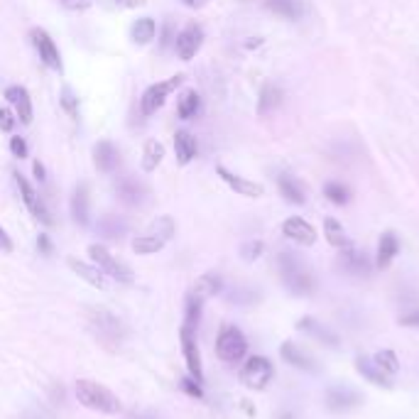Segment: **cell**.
Here are the masks:
<instances>
[{
  "mask_svg": "<svg viewBox=\"0 0 419 419\" xmlns=\"http://www.w3.org/2000/svg\"><path fill=\"white\" fill-rule=\"evenodd\" d=\"M88 255H91L93 265H96L103 275L113 277L115 282H120V285L135 282V272H132L123 260H118V258H115L106 245H98V243L96 245H88Z\"/></svg>",
  "mask_w": 419,
  "mask_h": 419,
  "instance_id": "cell-4",
  "label": "cell"
},
{
  "mask_svg": "<svg viewBox=\"0 0 419 419\" xmlns=\"http://www.w3.org/2000/svg\"><path fill=\"white\" fill-rule=\"evenodd\" d=\"M181 390L184 393H189L191 397H201L203 393H201V383H196L194 378H184L181 380Z\"/></svg>",
  "mask_w": 419,
  "mask_h": 419,
  "instance_id": "cell-45",
  "label": "cell"
},
{
  "mask_svg": "<svg viewBox=\"0 0 419 419\" xmlns=\"http://www.w3.org/2000/svg\"><path fill=\"white\" fill-rule=\"evenodd\" d=\"M375 363H378V368L383 371L385 375H397L400 373V361H397V353L385 349V351H378L373 358Z\"/></svg>",
  "mask_w": 419,
  "mask_h": 419,
  "instance_id": "cell-38",
  "label": "cell"
},
{
  "mask_svg": "<svg viewBox=\"0 0 419 419\" xmlns=\"http://www.w3.org/2000/svg\"><path fill=\"white\" fill-rule=\"evenodd\" d=\"M88 216H91V208H88V184L81 181V184H76L74 194H71V218L79 226H88Z\"/></svg>",
  "mask_w": 419,
  "mask_h": 419,
  "instance_id": "cell-24",
  "label": "cell"
},
{
  "mask_svg": "<svg viewBox=\"0 0 419 419\" xmlns=\"http://www.w3.org/2000/svg\"><path fill=\"white\" fill-rule=\"evenodd\" d=\"M324 196H327L331 203H336V206H344V203L351 201L349 186L341 184V181H327V184H324Z\"/></svg>",
  "mask_w": 419,
  "mask_h": 419,
  "instance_id": "cell-37",
  "label": "cell"
},
{
  "mask_svg": "<svg viewBox=\"0 0 419 419\" xmlns=\"http://www.w3.org/2000/svg\"><path fill=\"white\" fill-rule=\"evenodd\" d=\"M179 339H181V353H184L186 371H189V375L196 383H203V366H201V353H198L196 346V331L181 327Z\"/></svg>",
  "mask_w": 419,
  "mask_h": 419,
  "instance_id": "cell-10",
  "label": "cell"
},
{
  "mask_svg": "<svg viewBox=\"0 0 419 419\" xmlns=\"http://www.w3.org/2000/svg\"><path fill=\"white\" fill-rule=\"evenodd\" d=\"M181 84H184V74H174V76H169V79L152 84L145 93H142V98H140V110H142V115L157 113V110L164 106V101H167V98L172 96V93H174Z\"/></svg>",
  "mask_w": 419,
  "mask_h": 419,
  "instance_id": "cell-6",
  "label": "cell"
},
{
  "mask_svg": "<svg viewBox=\"0 0 419 419\" xmlns=\"http://www.w3.org/2000/svg\"><path fill=\"white\" fill-rule=\"evenodd\" d=\"M150 233L159 235V238H162L164 243L172 240V238H174V233H176V223H174V218H172V216H159V218L152 223Z\"/></svg>",
  "mask_w": 419,
  "mask_h": 419,
  "instance_id": "cell-39",
  "label": "cell"
},
{
  "mask_svg": "<svg viewBox=\"0 0 419 419\" xmlns=\"http://www.w3.org/2000/svg\"><path fill=\"white\" fill-rule=\"evenodd\" d=\"M277 270H280V277H282V285L295 297H309L317 290V280H314L312 267H309L297 253H292V250L280 253Z\"/></svg>",
  "mask_w": 419,
  "mask_h": 419,
  "instance_id": "cell-1",
  "label": "cell"
},
{
  "mask_svg": "<svg viewBox=\"0 0 419 419\" xmlns=\"http://www.w3.org/2000/svg\"><path fill=\"white\" fill-rule=\"evenodd\" d=\"M324 235H327V240L331 243L334 248H339V250H344V248L351 245L349 235H346L344 226L339 223L336 218H324Z\"/></svg>",
  "mask_w": 419,
  "mask_h": 419,
  "instance_id": "cell-32",
  "label": "cell"
},
{
  "mask_svg": "<svg viewBox=\"0 0 419 419\" xmlns=\"http://www.w3.org/2000/svg\"><path fill=\"white\" fill-rule=\"evenodd\" d=\"M115 194H118V198L125 206H142V201H145V196H147V189L140 179H135V176H120V179L115 181Z\"/></svg>",
  "mask_w": 419,
  "mask_h": 419,
  "instance_id": "cell-14",
  "label": "cell"
},
{
  "mask_svg": "<svg viewBox=\"0 0 419 419\" xmlns=\"http://www.w3.org/2000/svg\"><path fill=\"white\" fill-rule=\"evenodd\" d=\"M96 230L103 235V238L118 240V238H123V235L128 233V223H125V221L120 218V216H113V213H108V216L98 218Z\"/></svg>",
  "mask_w": 419,
  "mask_h": 419,
  "instance_id": "cell-30",
  "label": "cell"
},
{
  "mask_svg": "<svg viewBox=\"0 0 419 419\" xmlns=\"http://www.w3.org/2000/svg\"><path fill=\"white\" fill-rule=\"evenodd\" d=\"M282 233H285V238L295 240L297 245H314V243H317V228L299 216L287 218L282 223Z\"/></svg>",
  "mask_w": 419,
  "mask_h": 419,
  "instance_id": "cell-13",
  "label": "cell"
},
{
  "mask_svg": "<svg viewBox=\"0 0 419 419\" xmlns=\"http://www.w3.org/2000/svg\"><path fill=\"white\" fill-rule=\"evenodd\" d=\"M0 250L3 253H13V240H10V235H8V230L0 226Z\"/></svg>",
  "mask_w": 419,
  "mask_h": 419,
  "instance_id": "cell-49",
  "label": "cell"
},
{
  "mask_svg": "<svg viewBox=\"0 0 419 419\" xmlns=\"http://www.w3.org/2000/svg\"><path fill=\"white\" fill-rule=\"evenodd\" d=\"M132 40L137 44H150L154 40V35H157V22L152 18H140L132 22V30H130Z\"/></svg>",
  "mask_w": 419,
  "mask_h": 419,
  "instance_id": "cell-33",
  "label": "cell"
},
{
  "mask_svg": "<svg viewBox=\"0 0 419 419\" xmlns=\"http://www.w3.org/2000/svg\"><path fill=\"white\" fill-rule=\"evenodd\" d=\"M216 174L221 176V179L226 181V184L230 186V189L235 191V194H240V196H248V198H260L265 194V189H262V184H258V181H250V179H245V176H238V174H233L230 169H226V167H216Z\"/></svg>",
  "mask_w": 419,
  "mask_h": 419,
  "instance_id": "cell-15",
  "label": "cell"
},
{
  "mask_svg": "<svg viewBox=\"0 0 419 419\" xmlns=\"http://www.w3.org/2000/svg\"><path fill=\"white\" fill-rule=\"evenodd\" d=\"M198 108H201V96H198L194 88H186L179 96V101H176V115L181 120H191L198 113Z\"/></svg>",
  "mask_w": 419,
  "mask_h": 419,
  "instance_id": "cell-31",
  "label": "cell"
},
{
  "mask_svg": "<svg viewBox=\"0 0 419 419\" xmlns=\"http://www.w3.org/2000/svg\"><path fill=\"white\" fill-rule=\"evenodd\" d=\"M88 327H91L96 341L108 351H115L125 341V327L113 312L108 309H88Z\"/></svg>",
  "mask_w": 419,
  "mask_h": 419,
  "instance_id": "cell-2",
  "label": "cell"
},
{
  "mask_svg": "<svg viewBox=\"0 0 419 419\" xmlns=\"http://www.w3.org/2000/svg\"><path fill=\"white\" fill-rule=\"evenodd\" d=\"M400 324L402 327H419V309H415V312L405 314V317H400Z\"/></svg>",
  "mask_w": 419,
  "mask_h": 419,
  "instance_id": "cell-48",
  "label": "cell"
},
{
  "mask_svg": "<svg viewBox=\"0 0 419 419\" xmlns=\"http://www.w3.org/2000/svg\"><path fill=\"white\" fill-rule=\"evenodd\" d=\"M221 290H223V280H221V275L218 272H206L194 282V287H191V295L198 297L201 302H206V299H211V297H216Z\"/></svg>",
  "mask_w": 419,
  "mask_h": 419,
  "instance_id": "cell-26",
  "label": "cell"
},
{
  "mask_svg": "<svg viewBox=\"0 0 419 419\" xmlns=\"http://www.w3.org/2000/svg\"><path fill=\"white\" fill-rule=\"evenodd\" d=\"M356 371L363 375V378L368 380V383L378 385V388H393V383H390V375H385L383 371L378 368V363L373 361V358H356Z\"/></svg>",
  "mask_w": 419,
  "mask_h": 419,
  "instance_id": "cell-25",
  "label": "cell"
},
{
  "mask_svg": "<svg viewBox=\"0 0 419 419\" xmlns=\"http://www.w3.org/2000/svg\"><path fill=\"white\" fill-rule=\"evenodd\" d=\"M59 101H62V108L69 113V118H74V120L79 118V98L74 96V91H71V88H64Z\"/></svg>",
  "mask_w": 419,
  "mask_h": 419,
  "instance_id": "cell-41",
  "label": "cell"
},
{
  "mask_svg": "<svg viewBox=\"0 0 419 419\" xmlns=\"http://www.w3.org/2000/svg\"><path fill=\"white\" fill-rule=\"evenodd\" d=\"M201 44H203V30L196 25V22H191V25H186L184 30L174 37V52L181 62H189V59L196 57Z\"/></svg>",
  "mask_w": 419,
  "mask_h": 419,
  "instance_id": "cell-9",
  "label": "cell"
},
{
  "mask_svg": "<svg viewBox=\"0 0 419 419\" xmlns=\"http://www.w3.org/2000/svg\"><path fill=\"white\" fill-rule=\"evenodd\" d=\"M174 152H176V162H179V164H189L191 159L196 157V152H198L194 135H191V132H186V130H176V135H174Z\"/></svg>",
  "mask_w": 419,
  "mask_h": 419,
  "instance_id": "cell-27",
  "label": "cell"
},
{
  "mask_svg": "<svg viewBox=\"0 0 419 419\" xmlns=\"http://www.w3.org/2000/svg\"><path fill=\"white\" fill-rule=\"evenodd\" d=\"M93 162H96L98 172H103V174L115 172V167L120 164V152H118V147H115L110 140L96 142V147H93Z\"/></svg>",
  "mask_w": 419,
  "mask_h": 419,
  "instance_id": "cell-18",
  "label": "cell"
},
{
  "mask_svg": "<svg viewBox=\"0 0 419 419\" xmlns=\"http://www.w3.org/2000/svg\"><path fill=\"white\" fill-rule=\"evenodd\" d=\"M341 267H344L346 272L356 275V277H368V275H371V262H368L366 253L356 250L353 245L344 248V255H341Z\"/></svg>",
  "mask_w": 419,
  "mask_h": 419,
  "instance_id": "cell-20",
  "label": "cell"
},
{
  "mask_svg": "<svg viewBox=\"0 0 419 419\" xmlns=\"http://www.w3.org/2000/svg\"><path fill=\"white\" fill-rule=\"evenodd\" d=\"M363 402L361 393H356L349 385H334L327 390V407L331 412H349Z\"/></svg>",
  "mask_w": 419,
  "mask_h": 419,
  "instance_id": "cell-12",
  "label": "cell"
},
{
  "mask_svg": "<svg viewBox=\"0 0 419 419\" xmlns=\"http://www.w3.org/2000/svg\"><path fill=\"white\" fill-rule=\"evenodd\" d=\"M285 93L277 84H265L260 88V98H258V115H270L275 108H280Z\"/></svg>",
  "mask_w": 419,
  "mask_h": 419,
  "instance_id": "cell-29",
  "label": "cell"
},
{
  "mask_svg": "<svg viewBox=\"0 0 419 419\" xmlns=\"http://www.w3.org/2000/svg\"><path fill=\"white\" fill-rule=\"evenodd\" d=\"M265 8L285 20H299L302 13H304L302 0H265Z\"/></svg>",
  "mask_w": 419,
  "mask_h": 419,
  "instance_id": "cell-28",
  "label": "cell"
},
{
  "mask_svg": "<svg viewBox=\"0 0 419 419\" xmlns=\"http://www.w3.org/2000/svg\"><path fill=\"white\" fill-rule=\"evenodd\" d=\"M15 123H18V115L8 108H0V130L3 132H13Z\"/></svg>",
  "mask_w": 419,
  "mask_h": 419,
  "instance_id": "cell-42",
  "label": "cell"
},
{
  "mask_svg": "<svg viewBox=\"0 0 419 419\" xmlns=\"http://www.w3.org/2000/svg\"><path fill=\"white\" fill-rule=\"evenodd\" d=\"M162 248H164V240L154 233L137 235V238L132 240V250H135L137 255H152V253H159Z\"/></svg>",
  "mask_w": 419,
  "mask_h": 419,
  "instance_id": "cell-34",
  "label": "cell"
},
{
  "mask_svg": "<svg viewBox=\"0 0 419 419\" xmlns=\"http://www.w3.org/2000/svg\"><path fill=\"white\" fill-rule=\"evenodd\" d=\"M397 253H400V240H397V235L393 233V230H385V233L380 235V240H378V255H375V267H380V270L390 267Z\"/></svg>",
  "mask_w": 419,
  "mask_h": 419,
  "instance_id": "cell-21",
  "label": "cell"
},
{
  "mask_svg": "<svg viewBox=\"0 0 419 419\" xmlns=\"http://www.w3.org/2000/svg\"><path fill=\"white\" fill-rule=\"evenodd\" d=\"M125 419H162L157 415V412H150V410H142V412H130Z\"/></svg>",
  "mask_w": 419,
  "mask_h": 419,
  "instance_id": "cell-50",
  "label": "cell"
},
{
  "mask_svg": "<svg viewBox=\"0 0 419 419\" xmlns=\"http://www.w3.org/2000/svg\"><path fill=\"white\" fill-rule=\"evenodd\" d=\"M98 3H101L103 8L118 10V8H137V5H142L145 0H98Z\"/></svg>",
  "mask_w": 419,
  "mask_h": 419,
  "instance_id": "cell-43",
  "label": "cell"
},
{
  "mask_svg": "<svg viewBox=\"0 0 419 419\" xmlns=\"http://www.w3.org/2000/svg\"><path fill=\"white\" fill-rule=\"evenodd\" d=\"M30 40H32V44H35V49H37V54H40V59L49 66V69L62 71V57H59L57 44H54V40L49 37L47 30H42V27H35V30L30 32Z\"/></svg>",
  "mask_w": 419,
  "mask_h": 419,
  "instance_id": "cell-11",
  "label": "cell"
},
{
  "mask_svg": "<svg viewBox=\"0 0 419 419\" xmlns=\"http://www.w3.org/2000/svg\"><path fill=\"white\" fill-rule=\"evenodd\" d=\"M275 375V368L267 358L262 356H253L245 361V366L240 368V383L250 390H265L270 385Z\"/></svg>",
  "mask_w": 419,
  "mask_h": 419,
  "instance_id": "cell-7",
  "label": "cell"
},
{
  "mask_svg": "<svg viewBox=\"0 0 419 419\" xmlns=\"http://www.w3.org/2000/svg\"><path fill=\"white\" fill-rule=\"evenodd\" d=\"M164 157V145L157 140H150L145 142V150H142V169L145 172H152V169H157V164L162 162Z\"/></svg>",
  "mask_w": 419,
  "mask_h": 419,
  "instance_id": "cell-35",
  "label": "cell"
},
{
  "mask_svg": "<svg viewBox=\"0 0 419 419\" xmlns=\"http://www.w3.org/2000/svg\"><path fill=\"white\" fill-rule=\"evenodd\" d=\"M248 353V339L245 334L233 327V324H226L223 329L218 331L216 339V356L223 363H240Z\"/></svg>",
  "mask_w": 419,
  "mask_h": 419,
  "instance_id": "cell-5",
  "label": "cell"
},
{
  "mask_svg": "<svg viewBox=\"0 0 419 419\" xmlns=\"http://www.w3.org/2000/svg\"><path fill=\"white\" fill-rule=\"evenodd\" d=\"M262 250H265L262 240H248V243H243L240 245V258L243 260H248V262H253L262 255Z\"/></svg>",
  "mask_w": 419,
  "mask_h": 419,
  "instance_id": "cell-40",
  "label": "cell"
},
{
  "mask_svg": "<svg viewBox=\"0 0 419 419\" xmlns=\"http://www.w3.org/2000/svg\"><path fill=\"white\" fill-rule=\"evenodd\" d=\"M37 248H40V253L42 255H52V240H49V235L47 233H40V238H37Z\"/></svg>",
  "mask_w": 419,
  "mask_h": 419,
  "instance_id": "cell-47",
  "label": "cell"
},
{
  "mask_svg": "<svg viewBox=\"0 0 419 419\" xmlns=\"http://www.w3.org/2000/svg\"><path fill=\"white\" fill-rule=\"evenodd\" d=\"M5 98L10 101V106L15 108V115L22 125L32 123V98L27 93L25 86H8L5 88Z\"/></svg>",
  "mask_w": 419,
  "mask_h": 419,
  "instance_id": "cell-16",
  "label": "cell"
},
{
  "mask_svg": "<svg viewBox=\"0 0 419 419\" xmlns=\"http://www.w3.org/2000/svg\"><path fill=\"white\" fill-rule=\"evenodd\" d=\"M201 309H203V302L189 292V295H186V304H184V327L186 329H191V331L198 329V322H201Z\"/></svg>",
  "mask_w": 419,
  "mask_h": 419,
  "instance_id": "cell-36",
  "label": "cell"
},
{
  "mask_svg": "<svg viewBox=\"0 0 419 419\" xmlns=\"http://www.w3.org/2000/svg\"><path fill=\"white\" fill-rule=\"evenodd\" d=\"M66 265L71 267V272L74 275H79L81 280H84L86 285H91V287H96V290H106V275L101 272V270L96 267V265H88L84 260H79V258H69L66 260Z\"/></svg>",
  "mask_w": 419,
  "mask_h": 419,
  "instance_id": "cell-19",
  "label": "cell"
},
{
  "mask_svg": "<svg viewBox=\"0 0 419 419\" xmlns=\"http://www.w3.org/2000/svg\"><path fill=\"white\" fill-rule=\"evenodd\" d=\"M15 184H18V189H20V196H22V201H25V206H27V211L32 213L40 223L44 226H52L54 223V218H52V213H49V208L44 206V201L40 198V194H37L35 189H32V184L25 179L20 172H15Z\"/></svg>",
  "mask_w": 419,
  "mask_h": 419,
  "instance_id": "cell-8",
  "label": "cell"
},
{
  "mask_svg": "<svg viewBox=\"0 0 419 419\" xmlns=\"http://www.w3.org/2000/svg\"><path fill=\"white\" fill-rule=\"evenodd\" d=\"M10 152H13L15 157L25 159L27 157V142L22 140V137H10Z\"/></svg>",
  "mask_w": 419,
  "mask_h": 419,
  "instance_id": "cell-44",
  "label": "cell"
},
{
  "mask_svg": "<svg viewBox=\"0 0 419 419\" xmlns=\"http://www.w3.org/2000/svg\"><path fill=\"white\" fill-rule=\"evenodd\" d=\"M54 3H59L66 10H86L93 0H54Z\"/></svg>",
  "mask_w": 419,
  "mask_h": 419,
  "instance_id": "cell-46",
  "label": "cell"
},
{
  "mask_svg": "<svg viewBox=\"0 0 419 419\" xmlns=\"http://www.w3.org/2000/svg\"><path fill=\"white\" fill-rule=\"evenodd\" d=\"M277 189L285 201L295 203V206H302V203L307 201V191H304V186H302V181L287 172L277 176Z\"/></svg>",
  "mask_w": 419,
  "mask_h": 419,
  "instance_id": "cell-23",
  "label": "cell"
},
{
  "mask_svg": "<svg viewBox=\"0 0 419 419\" xmlns=\"http://www.w3.org/2000/svg\"><path fill=\"white\" fill-rule=\"evenodd\" d=\"M32 172H35V176H37V179H40V181L47 179V176H44V167H42V162H35V164H32Z\"/></svg>",
  "mask_w": 419,
  "mask_h": 419,
  "instance_id": "cell-51",
  "label": "cell"
},
{
  "mask_svg": "<svg viewBox=\"0 0 419 419\" xmlns=\"http://www.w3.org/2000/svg\"><path fill=\"white\" fill-rule=\"evenodd\" d=\"M297 329L299 331H304V334H309L312 339H317V341H322L324 346H329V349H336L339 346V336L334 334L329 327H324V324H319L317 319H312V317H304V319H299V324H297Z\"/></svg>",
  "mask_w": 419,
  "mask_h": 419,
  "instance_id": "cell-22",
  "label": "cell"
},
{
  "mask_svg": "<svg viewBox=\"0 0 419 419\" xmlns=\"http://www.w3.org/2000/svg\"><path fill=\"white\" fill-rule=\"evenodd\" d=\"M76 400L84 407H88V410L101 412V415H118L120 412L118 395H113L106 385L96 383V380H76Z\"/></svg>",
  "mask_w": 419,
  "mask_h": 419,
  "instance_id": "cell-3",
  "label": "cell"
},
{
  "mask_svg": "<svg viewBox=\"0 0 419 419\" xmlns=\"http://www.w3.org/2000/svg\"><path fill=\"white\" fill-rule=\"evenodd\" d=\"M181 3H184L186 8H203V5L211 3V0H181Z\"/></svg>",
  "mask_w": 419,
  "mask_h": 419,
  "instance_id": "cell-52",
  "label": "cell"
},
{
  "mask_svg": "<svg viewBox=\"0 0 419 419\" xmlns=\"http://www.w3.org/2000/svg\"><path fill=\"white\" fill-rule=\"evenodd\" d=\"M280 356L285 358V363H290L292 368H297V371H307V373L319 371L317 361H314L304 349H299L295 341H285L282 349H280Z\"/></svg>",
  "mask_w": 419,
  "mask_h": 419,
  "instance_id": "cell-17",
  "label": "cell"
}]
</instances>
